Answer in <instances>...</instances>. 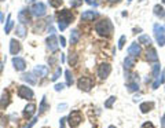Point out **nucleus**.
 <instances>
[{"label": "nucleus", "mask_w": 165, "mask_h": 128, "mask_svg": "<svg viewBox=\"0 0 165 128\" xmlns=\"http://www.w3.org/2000/svg\"><path fill=\"white\" fill-rule=\"evenodd\" d=\"M95 32L102 37H109L113 33V24L110 22L109 18L101 20L95 24Z\"/></svg>", "instance_id": "nucleus-1"}, {"label": "nucleus", "mask_w": 165, "mask_h": 128, "mask_svg": "<svg viewBox=\"0 0 165 128\" xmlns=\"http://www.w3.org/2000/svg\"><path fill=\"white\" fill-rule=\"evenodd\" d=\"M74 20V14L70 11V10H61L59 14H58V28H59L61 32H63L70 22Z\"/></svg>", "instance_id": "nucleus-2"}, {"label": "nucleus", "mask_w": 165, "mask_h": 128, "mask_svg": "<svg viewBox=\"0 0 165 128\" xmlns=\"http://www.w3.org/2000/svg\"><path fill=\"white\" fill-rule=\"evenodd\" d=\"M153 31H154V37H156L157 43H158L160 47H164L165 46V28L160 24H156L153 26Z\"/></svg>", "instance_id": "nucleus-3"}, {"label": "nucleus", "mask_w": 165, "mask_h": 128, "mask_svg": "<svg viewBox=\"0 0 165 128\" xmlns=\"http://www.w3.org/2000/svg\"><path fill=\"white\" fill-rule=\"evenodd\" d=\"M95 81H94L92 77H88V76H84V77H80L79 81H77V87H79L81 91H85L88 92L91 88L94 87Z\"/></svg>", "instance_id": "nucleus-4"}, {"label": "nucleus", "mask_w": 165, "mask_h": 128, "mask_svg": "<svg viewBox=\"0 0 165 128\" xmlns=\"http://www.w3.org/2000/svg\"><path fill=\"white\" fill-rule=\"evenodd\" d=\"M30 13H32V15H35V17L41 18L47 14V7H46V4L41 3V2H36V3H33L32 9H30Z\"/></svg>", "instance_id": "nucleus-5"}, {"label": "nucleus", "mask_w": 165, "mask_h": 128, "mask_svg": "<svg viewBox=\"0 0 165 128\" xmlns=\"http://www.w3.org/2000/svg\"><path fill=\"white\" fill-rule=\"evenodd\" d=\"M66 121H68V124H69V127L70 128H76L77 125L82 121L81 113H80L79 110H72V113L69 114V117L66 119Z\"/></svg>", "instance_id": "nucleus-6"}, {"label": "nucleus", "mask_w": 165, "mask_h": 128, "mask_svg": "<svg viewBox=\"0 0 165 128\" xmlns=\"http://www.w3.org/2000/svg\"><path fill=\"white\" fill-rule=\"evenodd\" d=\"M18 97L21 99H32L35 97V92L32 91V88H29L28 86H19L18 87Z\"/></svg>", "instance_id": "nucleus-7"}, {"label": "nucleus", "mask_w": 165, "mask_h": 128, "mask_svg": "<svg viewBox=\"0 0 165 128\" xmlns=\"http://www.w3.org/2000/svg\"><path fill=\"white\" fill-rule=\"evenodd\" d=\"M110 73H112V65L110 64H101L98 66V77L102 80L109 77Z\"/></svg>", "instance_id": "nucleus-8"}, {"label": "nucleus", "mask_w": 165, "mask_h": 128, "mask_svg": "<svg viewBox=\"0 0 165 128\" xmlns=\"http://www.w3.org/2000/svg\"><path fill=\"white\" fill-rule=\"evenodd\" d=\"M46 43H47V48H48L51 53H57L58 48H59V44H58L59 42L57 40L55 35H50V37H47Z\"/></svg>", "instance_id": "nucleus-9"}, {"label": "nucleus", "mask_w": 165, "mask_h": 128, "mask_svg": "<svg viewBox=\"0 0 165 128\" xmlns=\"http://www.w3.org/2000/svg\"><path fill=\"white\" fill-rule=\"evenodd\" d=\"M30 10H26V9H22L21 11L18 13V21L21 24H24V25H26V24L32 22V20H30Z\"/></svg>", "instance_id": "nucleus-10"}, {"label": "nucleus", "mask_w": 165, "mask_h": 128, "mask_svg": "<svg viewBox=\"0 0 165 128\" xmlns=\"http://www.w3.org/2000/svg\"><path fill=\"white\" fill-rule=\"evenodd\" d=\"M50 69L48 66H46V65H37V66H35V69H33V73L36 75V77H47V75H48Z\"/></svg>", "instance_id": "nucleus-11"}, {"label": "nucleus", "mask_w": 165, "mask_h": 128, "mask_svg": "<svg viewBox=\"0 0 165 128\" xmlns=\"http://www.w3.org/2000/svg\"><path fill=\"white\" fill-rule=\"evenodd\" d=\"M13 65H14V69H15L16 72H22V70H25V68H26V62H25V59L19 58V57H14L13 58Z\"/></svg>", "instance_id": "nucleus-12"}, {"label": "nucleus", "mask_w": 165, "mask_h": 128, "mask_svg": "<svg viewBox=\"0 0 165 128\" xmlns=\"http://www.w3.org/2000/svg\"><path fill=\"white\" fill-rule=\"evenodd\" d=\"M99 17L98 11H94V10H87L81 14V21H85V22H90V21H94L95 18Z\"/></svg>", "instance_id": "nucleus-13"}, {"label": "nucleus", "mask_w": 165, "mask_h": 128, "mask_svg": "<svg viewBox=\"0 0 165 128\" xmlns=\"http://www.w3.org/2000/svg\"><path fill=\"white\" fill-rule=\"evenodd\" d=\"M140 53H142V48H140V44H138V43H132L128 47V54L135 57V58H138L140 55Z\"/></svg>", "instance_id": "nucleus-14"}, {"label": "nucleus", "mask_w": 165, "mask_h": 128, "mask_svg": "<svg viewBox=\"0 0 165 128\" xmlns=\"http://www.w3.org/2000/svg\"><path fill=\"white\" fill-rule=\"evenodd\" d=\"M146 61H148V62H158V55H157L156 48L150 47L147 51H146Z\"/></svg>", "instance_id": "nucleus-15"}, {"label": "nucleus", "mask_w": 165, "mask_h": 128, "mask_svg": "<svg viewBox=\"0 0 165 128\" xmlns=\"http://www.w3.org/2000/svg\"><path fill=\"white\" fill-rule=\"evenodd\" d=\"M19 51H21V43L16 39H11L10 40V53L13 55H16Z\"/></svg>", "instance_id": "nucleus-16"}, {"label": "nucleus", "mask_w": 165, "mask_h": 128, "mask_svg": "<svg viewBox=\"0 0 165 128\" xmlns=\"http://www.w3.org/2000/svg\"><path fill=\"white\" fill-rule=\"evenodd\" d=\"M35 112H36V105L35 103H29V105H26L24 109V116L26 117V119H29V117H32L33 114H35Z\"/></svg>", "instance_id": "nucleus-17"}, {"label": "nucleus", "mask_w": 165, "mask_h": 128, "mask_svg": "<svg viewBox=\"0 0 165 128\" xmlns=\"http://www.w3.org/2000/svg\"><path fill=\"white\" fill-rule=\"evenodd\" d=\"M26 33H28V29H26V26H25L24 24H19V25L15 26V35L18 37L24 39V37L26 36Z\"/></svg>", "instance_id": "nucleus-18"}, {"label": "nucleus", "mask_w": 165, "mask_h": 128, "mask_svg": "<svg viewBox=\"0 0 165 128\" xmlns=\"http://www.w3.org/2000/svg\"><path fill=\"white\" fill-rule=\"evenodd\" d=\"M22 80L32 84V86H35V84L37 83V79H36L35 73H25V75H22Z\"/></svg>", "instance_id": "nucleus-19"}, {"label": "nucleus", "mask_w": 165, "mask_h": 128, "mask_svg": "<svg viewBox=\"0 0 165 128\" xmlns=\"http://www.w3.org/2000/svg\"><path fill=\"white\" fill-rule=\"evenodd\" d=\"M154 109V102H142L139 106V110L142 113H148Z\"/></svg>", "instance_id": "nucleus-20"}, {"label": "nucleus", "mask_w": 165, "mask_h": 128, "mask_svg": "<svg viewBox=\"0 0 165 128\" xmlns=\"http://www.w3.org/2000/svg\"><path fill=\"white\" fill-rule=\"evenodd\" d=\"M10 103V92L8 91H4L2 95V99H0V109H4L8 106Z\"/></svg>", "instance_id": "nucleus-21"}, {"label": "nucleus", "mask_w": 165, "mask_h": 128, "mask_svg": "<svg viewBox=\"0 0 165 128\" xmlns=\"http://www.w3.org/2000/svg\"><path fill=\"white\" fill-rule=\"evenodd\" d=\"M135 62H136V58L132 55H128L124 59V68H125V69H131V68L135 66Z\"/></svg>", "instance_id": "nucleus-22"}, {"label": "nucleus", "mask_w": 165, "mask_h": 128, "mask_svg": "<svg viewBox=\"0 0 165 128\" xmlns=\"http://www.w3.org/2000/svg\"><path fill=\"white\" fill-rule=\"evenodd\" d=\"M153 11H154V15H156V17H158V18L165 17V9L162 6H160V4H156V6H154Z\"/></svg>", "instance_id": "nucleus-23"}, {"label": "nucleus", "mask_w": 165, "mask_h": 128, "mask_svg": "<svg viewBox=\"0 0 165 128\" xmlns=\"http://www.w3.org/2000/svg\"><path fill=\"white\" fill-rule=\"evenodd\" d=\"M80 37H81V33H80L77 29L72 31V33H70V44H77L79 40H80Z\"/></svg>", "instance_id": "nucleus-24"}, {"label": "nucleus", "mask_w": 165, "mask_h": 128, "mask_svg": "<svg viewBox=\"0 0 165 128\" xmlns=\"http://www.w3.org/2000/svg\"><path fill=\"white\" fill-rule=\"evenodd\" d=\"M48 109H50V105L47 103L46 97H43V99H41V102H40V106H38V113L43 114V113H46Z\"/></svg>", "instance_id": "nucleus-25"}, {"label": "nucleus", "mask_w": 165, "mask_h": 128, "mask_svg": "<svg viewBox=\"0 0 165 128\" xmlns=\"http://www.w3.org/2000/svg\"><path fill=\"white\" fill-rule=\"evenodd\" d=\"M139 44H143V46H150L151 44V37H148L147 35H140L139 39H138Z\"/></svg>", "instance_id": "nucleus-26"}, {"label": "nucleus", "mask_w": 165, "mask_h": 128, "mask_svg": "<svg viewBox=\"0 0 165 128\" xmlns=\"http://www.w3.org/2000/svg\"><path fill=\"white\" fill-rule=\"evenodd\" d=\"M127 90H128V92H136L138 90H139V84H138V81L128 83L127 84Z\"/></svg>", "instance_id": "nucleus-27"}, {"label": "nucleus", "mask_w": 165, "mask_h": 128, "mask_svg": "<svg viewBox=\"0 0 165 128\" xmlns=\"http://www.w3.org/2000/svg\"><path fill=\"white\" fill-rule=\"evenodd\" d=\"M13 26H14V22L11 21V15H8V17H7V22H6V25H4V32H6V35L10 33L11 29H13Z\"/></svg>", "instance_id": "nucleus-28"}, {"label": "nucleus", "mask_w": 165, "mask_h": 128, "mask_svg": "<svg viewBox=\"0 0 165 128\" xmlns=\"http://www.w3.org/2000/svg\"><path fill=\"white\" fill-rule=\"evenodd\" d=\"M65 76H66V86H72L73 84V75H72V72L70 70H66Z\"/></svg>", "instance_id": "nucleus-29"}, {"label": "nucleus", "mask_w": 165, "mask_h": 128, "mask_svg": "<svg viewBox=\"0 0 165 128\" xmlns=\"http://www.w3.org/2000/svg\"><path fill=\"white\" fill-rule=\"evenodd\" d=\"M61 73H62V68H61V66H58V68H57V70H55V73H54V75H52L51 81H57L58 79L61 77Z\"/></svg>", "instance_id": "nucleus-30"}, {"label": "nucleus", "mask_w": 165, "mask_h": 128, "mask_svg": "<svg viewBox=\"0 0 165 128\" xmlns=\"http://www.w3.org/2000/svg\"><path fill=\"white\" fill-rule=\"evenodd\" d=\"M160 72H161V68H160V64H156L153 66V69H151V73H153L154 77H158L160 76Z\"/></svg>", "instance_id": "nucleus-31"}, {"label": "nucleus", "mask_w": 165, "mask_h": 128, "mask_svg": "<svg viewBox=\"0 0 165 128\" xmlns=\"http://www.w3.org/2000/svg\"><path fill=\"white\" fill-rule=\"evenodd\" d=\"M116 99H117V98H116V97H110L109 99H107L106 102H105V108H106V109H110V108H112V106H113V103L116 102Z\"/></svg>", "instance_id": "nucleus-32"}, {"label": "nucleus", "mask_w": 165, "mask_h": 128, "mask_svg": "<svg viewBox=\"0 0 165 128\" xmlns=\"http://www.w3.org/2000/svg\"><path fill=\"white\" fill-rule=\"evenodd\" d=\"M48 4L51 7H54V9H58L62 4V0H48Z\"/></svg>", "instance_id": "nucleus-33"}, {"label": "nucleus", "mask_w": 165, "mask_h": 128, "mask_svg": "<svg viewBox=\"0 0 165 128\" xmlns=\"http://www.w3.org/2000/svg\"><path fill=\"white\" fill-rule=\"evenodd\" d=\"M125 40H127V36H121L120 37V40H118V50H123V48H124Z\"/></svg>", "instance_id": "nucleus-34"}, {"label": "nucleus", "mask_w": 165, "mask_h": 128, "mask_svg": "<svg viewBox=\"0 0 165 128\" xmlns=\"http://www.w3.org/2000/svg\"><path fill=\"white\" fill-rule=\"evenodd\" d=\"M81 3H82V0H70V6L74 7V9H76V7H80Z\"/></svg>", "instance_id": "nucleus-35"}, {"label": "nucleus", "mask_w": 165, "mask_h": 128, "mask_svg": "<svg viewBox=\"0 0 165 128\" xmlns=\"http://www.w3.org/2000/svg\"><path fill=\"white\" fill-rule=\"evenodd\" d=\"M36 121H37V116H35V117H33V119H32V121H30L29 124H26V125H25L24 128H32L33 125L36 124Z\"/></svg>", "instance_id": "nucleus-36"}, {"label": "nucleus", "mask_w": 165, "mask_h": 128, "mask_svg": "<svg viewBox=\"0 0 165 128\" xmlns=\"http://www.w3.org/2000/svg\"><path fill=\"white\" fill-rule=\"evenodd\" d=\"M142 128H156V127H154V124H153V123H150V121H146L145 124H142Z\"/></svg>", "instance_id": "nucleus-37"}, {"label": "nucleus", "mask_w": 165, "mask_h": 128, "mask_svg": "<svg viewBox=\"0 0 165 128\" xmlns=\"http://www.w3.org/2000/svg\"><path fill=\"white\" fill-rule=\"evenodd\" d=\"M58 42H59V46H61V47H65V46H66V40H65V37H63V36H59Z\"/></svg>", "instance_id": "nucleus-38"}, {"label": "nucleus", "mask_w": 165, "mask_h": 128, "mask_svg": "<svg viewBox=\"0 0 165 128\" xmlns=\"http://www.w3.org/2000/svg\"><path fill=\"white\" fill-rule=\"evenodd\" d=\"M63 87H65V84H62V83H61V84H55V91H58V92L62 91Z\"/></svg>", "instance_id": "nucleus-39"}, {"label": "nucleus", "mask_w": 165, "mask_h": 128, "mask_svg": "<svg viewBox=\"0 0 165 128\" xmlns=\"http://www.w3.org/2000/svg\"><path fill=\"white\" fill-rule=\"evenodd\" d=\"M85 3L87 4H91V6H96V0H85Z\"/></svg>", "instance_id": "nucleus-40"}, {"label": "nucleus", "mask_w": 165, "mask_h": 128, "mask_svg": "<svg viewBox=\"0 0 165 128\" xmlns=\"http://www.w3.org/2000/svg\"><path fill=\"white\" fill-rule=\"evenodd\" d=\"M65 121H66V119H65V117L59 120V127H61V128H65Z\"/></svg>", "instance_id": "nucleus-41"}, {"label": "nucleus", "mask_w": 165, "mask_h": 128, "mask_svg": "<svg viewBox=\"0 0 165 128\" xmlns=\"http://www.w3.org/2000/svg\"><path fill=\"white\" fill-rule=\"evenodd\" d=\"M161 125H162V128H165V116L162 117V120H161Z\"/></svg>", "instance_id": "nucleus-42"}, {"label": "nucleus", "mask_w": 165, "mask_h": 128, "mask_svg": "<svg viewBox=\"0 0 165 128\" xmlns=\"http://www.w3.org/2000/svg\"><path fill=\"white\" fill-rule=\"evenodd\" d=\"M3 68H4V64H3V62H0V73L3 72Z\"/></svg>", "instance_id": "nucleus-43"}, {"label": "nucleus", "mask_w": 165, "mask_h": 128, "mask_svg": "<svg viewBox=\"0 0 165 128\" xmlns=\"http://www.w3.org/2000/svg\"><path fill=\"white\" fill-rule=\"evenodd\" d=\"M65 108H66L65 103H63V105H59V106H58V109H59V110H61V109H65Z\"/></svg>", "instance_id": "nucleus-44"}, {"label": "nucleus", "mask_w": 165, "mask_h": 128, "mask_svg": "<svg viewBox=\"0 0 165 128\" xmlns=\"http://www.w3.org/2000/svg\"><path fill=\"white\" fill-rule=\"evenodd\" d=\"M110 3H117V2H120V0H109Z\"/></svg>", "instance_id": "nucleus-45"}, {"label": "nucleus", "mask_w": 165, "mask_h": 128, "mask_svg": "<svg viewBox=\"0 0 165 128\" xmlns=\"http://www.w3.org/2000/svg\"><path fill=\"white\" fill-rule=\"evenodd\" d=\"M3 20V14H2V13H0V21H2Z\"/></svg>", "instance_id": "nucleus-46"}, {"label": "nucleus", "mask_w": 165, "mask_h": 128, "mask_svg": "<svg viewBox=\"0 0 165 128\" xmlns=\"http://www.w3.org/2000/svg\"><path fill=\"white\" fill-rule=\"evenodd\" d=\"M109 128H116V127H114V125H110V127H109Z\"/></svg>", "instance_id": "nucleus-47"}, {"label": "nucleus", "mask_w": 165, "mask_h": 128, "mask_svg": "<svg viewBox=\"0 0 165 128\" xmlns=\"http://www.w3.org/2000/svg\"><path fill=\"white\" fill-rule=\"evenodd\" d=\"M28 2H29V3H30V2H35V0H28Z\"/></svg>", "instance_id": "nucleus-48"}, {"label": "nucleus", "mask_w": 165, "mask_h": 128, "mask_svg": "<svg viewBox=\"0 0 165 128\" xmlns=\"http://www.w3.org/2000/svg\"><path fill=\"white\" fill-rule=\"evenodd\" d=\"M162 3H164V4H165V0H162Z\"/></svg>", "instance_id": "nucleus-49"}, {"label": "nucleus", "mask_w": 165, "mask_h": 128, "mask_svg": "<svg viewBox=\"0 0 165 128\" xmlns=\"http://www.w3.org/2000/svg\"><path fill=\"white\" fill-rule=\"evenodd\" d=\"M0 2H4V0H0Z\"/></svg>", "instance_id": "nucleus-50"}, {"label": "nucleus", "mask_w": 165, "mask_h": 128, "mask_svg": "<svg viewBox=\"0 0 165 128\" xmlns=\"http://www.w3.org/2000/svg\"><path fill=\"white\" fill-rule=\"evenodd\" d=\"M128 2H132V0H128Z\"/></svg>", "instance_id": "nucleus-51"}]
</instances>
